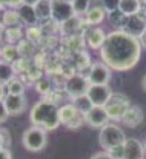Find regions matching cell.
I'll list each match as a JSON object with an SVG mask.
<instances>
[{
  "mask_svg": "<svg viewBox=\"0 0 146 159\" xmlns=\"http://www.w3.org/2000/svg\"><path fill=\"white\" fill-rule=\"evenodd\" d=\"M29 119L32 125L40 127L45 131H52L60 125L58 107L51 101H39L31 108Z\"/></svg>",
  "mask_w": 146,
  "mask_h": 159,
  "instance_id": "7a4b0ae2",
  "label": "cell"
},
{
  "mask_svg": "<svg viewBox=\"0 0 146 159\" xmlns=\"http://www.w3.org/2000/svg\"><path fill=\"white\" fill-rule=\"evenodd\" d=\"M98 2H100V6H103L105 11L108 12L118 9V3H120V0H98Z\"/></svg>",
  "mask_w": 146,
  "mask_h": 159,
  "instance_id": "83f0119b",
  "label": "cell"
},
{
  "mask_svg": "<svg viewBox=\"0 0 146 159\" xmlns=\"http://www.w3.org/2000/svg\"><path fill=\"white\" fill-rule=\"evenodd\" d=\"M58 117H60V124L68 127V128H79L82 127L86 120H85V114L79 113L77 108L72 104H66V105L58 108Z\"/></svg>",
  "mask_w": 146,
  "mask_h": 159,
  "instance_id": "8992f818",
  "label": "cell"
},
{
  "mask_svg": "<svg viewBox=\"0 0 146 159\" xmlns=\"http://www.w3.org/2000/svg\"><path fill=\"white\" fill-rule=\"evenodd\" d=\"M125 31L134 37H140L143 36L146 31V22L137 14V16H129L126 19V23H125Z\"/></svg>",
  "mask_w": 146,
  "mask_h": 159,
  "instance_id": "9a60e30c",
  "label": "cell"
},
{
  "mask_svg": "<svg viewBox=\"0 0 146 159\" xmlns=\"http://www.w3.org/2000/svg\"><path fill=\"white\" fill-rule=\"evenodd\" d=\"M48 90H49V85H46V82H40L37 85V91H40V93H46Z\"/></svg>",
  "mask_w": 146,
  "mask_h": 159,
  "instance_id": "836d02e7",
  "label": "cell"
},
{
  "mask_svg": "<svg viewBox=\"0 0 146 159\" xmlns=\"http://www.w3.org/2000/svg\"><path fill=\"white\" fill-rule=\"evenodd\" d=\"M65 2H69V3H72V0H65Z\"/></svg>",
  "mask_w": 146,
  "mask_h": 159,
  "instance_id": "f35d334b",
  "label": "cell"
},
{
  "mask_svg": "<svg viewBox=\"0 0 146 159\" xmlns=\"http://www.w3.org/2000/svg\"><path fill=\"white\" fill-rule=\"evenodd\" d=\"M108 153L112 156V159H123V145H118L115 148H111Z\"/></svg>",
  "mask_w": 146,
  "mask_h": 159,
  "instance_id": "f1b7e54d",
  "label": "cell"
},
{
  "mask_svg": "<svg viewBox=\"0 0 146 159\" xmlns=\"http://www.w3.org/2000/svg\"><path fill=\"white\" fill-rule=\"evenodd\" d=\"M2 23H3L5 26H8V28H15V26H19V25L22 23V20H20L19 12L14 11V9H11V11H5Z\"/></svg>",
  "mask_w": 146,
  "mask_h": 159,
  "instance_id": "603a6c76",
  "label": "cell"
},
{
  "mask_svg": "<svg viewBox=\"0 0 146 159\" xmlns=\"http://www.w3.org/2000/svg\"><path fill=\"white\" fill-rule=\"evenodd\" d=\"M75 17L72 3L65 2V0H51V19L58 22V23H65L71 19Z\"/></svg>",
  "mask_w": 146,
  "mask_h": 159,
  "instance_id": "52a82bcc",
  "label": "cell"
},
{
  "mask_svg": "<svg viewBox=\"0 0 146 159\" xmlns=\"http://www.w3.org/2000/svg\"><path fill=\"white\" fill-rule=\"evenodd\" d=\"M140 5H142V0H120L118 11L122 14H125L126 17L137 16L140 11Z\"/></svg>",
  "mask_w": 146,
  "mask_h": 159,
  "instance_id": "e0dca14e",
  "label": "cell"
},
{
  "mask_svg": "<svg viewBox=\"0 0 146 159\" xmlns=\"http://www.w3.org/2000/svg\"><path fill=\"white\" fill-rule=\"evenodd\" d=\"M17 56H19L17 48H15L14 45H11V43H8L6 47L2 48V59H3L5 62H8V63L14 62V60L17 59Z\"/></svg>",
  "mask_w": 146,
  "mask_h": 159,
  "instance_id": "d4e9b609",
  "label": "cell"
},
{
  "mask_svg": "<svg viewBox=\"0 0 146 159\" xmlns=\"http://www.w3.org/2000/svg\"><path fill=\"white\" fill-rule=\"evenodd\" d=\"M72 8L75 14H86L91 8V0H72Z\"/></svg>",
  "mask_w": 146,
  "mask_h": 159,
  "instance_id": "484cf974",
  "label": "cell"
},
{
  "mask_svg": "<svg viewBox=\"0 0 146 159\" xmlns=\"http://www.w3.org/2000/svg\"><path fill=\"white\" fill-rule=\"evenodd\" d=\"M9 116L22 114L26 110V98L23 94H8L3 101Z\"/></svg>",
  "mask_w": 146,
  "mask_h": 159,
  "instance_id": "7c38bea8",
  "label": "cell"
},
{
  "mask_svg": "<svg viewBox=\"0 0 146 159\" xmlns=\"http://www.w3.org/2000/svg\"><path fill=\"white\" fill-rule=\"evenodd\" d=\"M143 117H145V114H143L142 107L131 105L126 110V113L123 114L122 122H123L126 127H129V128H135V127H139V125L143 122Z\"/></svg>",
  "mask_w": 146,
  "mask_h": 159,
  "instance_id": "5bb4252c",
  "label": "cell"
},
{
  "mask_svg": "<svg viewBox=\"0 0 146 159\" xmlns=\"http://www.w3.org/2000/svg\"><path fill=\"white\" fill-rule=\"evenodd\" d=\"M8 96V91H6V85L5 84H0V101H5V98Z\"/></svg>",
  "mask_w": 146,
  "mask_h": 159,
  "instance_id": "d6a6232c",
  "label": "cell"
},
{
  "mask_svg": "<svg viewBox=\"0 0 146 159\" xmlns=\"http://www.w3.org/2000/svg\"><path fill=\"white\" fill-rule=\"evenodd\" d=\"M123 159H145L143 144L134 138L126 139L123 144Z\"/></svg>",
  "mask_w": 146,
  "mask_h": 159,
  "instance_id": "4fadbf2b",
  "label": "cell"
},
{
  "mask_svg": "<svg viewBox=\"0 0 146 159\" xmlns=\"http://www.w3.org/2000/svg\"><path fill=\"white\" fill-rule=\"evenodd\" d=\"M8 111H6V107H5V104H3V101H0V124L2 122H5L6 119H8Z\"/></svg>",
  "mask_w": 146,
  "mask_h": 159,
  "instance_id": "f546056e",
  "label": "cell"
},
{
  "mask_svg": "<svg viewBox=\"0 0 146 159\" xmlns=\"http://www.w3.org/2000/svg\"><path fill=\"white\" fill-rule=\"evenodd\" d=\"M39 2H40V0H20V3H23V5H29V6H36Z\"/></svg>",
  "mask_w": 146,
  "mask_h": 159,
  "instance_id": "e575fe53",
  "label": "cell"
},
{
  "mask_svg": "<svg viewBox=\"0 0 146 159\" xmlns=\"http://www.w3.org/2000/svg\"><path fill=\"white\" fill-rule=\"evenodd\" d=\"M0 59H2V48H0Z\"/></svg>",
  "mask_w": 146,
  "mask_h": 159,
  "instance_id": "ab89813d",
  "label": "cell"
},
{
  "mask_svg": "<svg viewBox=\"0 0 146 159\" xmlns=\"http://www.w3.org/2000/svg\"><path fill=\"white\" fill-rule=\"evenodd\" d=\"M3 33H5V25H3V23L0 22V37L3 36Z\"/></svg>",
  "mask_w": 146,
  "mask_h": 159,
  "instance_id": "d590c367",
  "label": "cell"
},
{
  "mask_svg": "<svg viewBox=\"0 0 146 159\" xmlns=\"http://www.w3.org/2000/svg\"><path fill=\"white\" fill-rule=\"evenodd\" d=\"M142 2H143V3H145V5H146V0H142Z\"/></svg>",
  "mask_w": 146,
  "mask_h": 159,
  "instance_id": "60d3db41",
  "label": "cell"
},
{
  "mask_svg": "<svg viewBox=\"0 0 146 159\" xmlns=\"http://www.w3.org/2000/svg\"><path fill=\"white\" fill-rule=\"evenodd\" d=\"M88 98L91 99L92 105L96 107H105L109 98L112 96V90L109 85H89L88 90Z\"/></svg>",
  "mask_w": 146,
  "mask_h": 159,
  "instance_id": "30bf717a",
  "label": "cell"
},
{
  "mask_svg": "<svg viewBox=\"0 0 146 159\" xmlns=\"http://www.w3.org/2000/svg\"><path fill=\"white\" fill-rule=\"evenodd\" d=\"M89 85H91V84H89L88 77H85L83 74H72V76L66 80L65 90H66L68 96H69L71 99H74V98H79V96L86 94L88 90H89Z\"/></svg>",
  "mask_w": 146,
  "mask_h": 159,
  "instance_id": "ba28073f",
  "label": "cell"
},
{
  "mask_svg": "<svg viewBox=\"0 0 146 159\" xmlns=\"http://www.w3.org/2000/svg\"><path fill=\"white\" fill-rule=\"evenodd\" d=\"M106 36L108 34H105L103 33V30H100V28H96V30H92L89 34H88V45L92 48V50H100L101 47H103V43H105V40H106Z\"/></svg>",
  "mask_w": 146,
  "mask_h": 159,
  "instance_id": "ac0fdd59",
  "label": "cell"
},
{
  "mask_svg": "<svg viewBox=\"0 0 146 159\" xmlns=\"http://www.w3.org/2000/svg\"><path fill=\"white\" fill-rule=\"evenodd\" d=\"M20 28L19 26H15V28H8L6 30V40H8V43H11L12 45V42H15L17 39H20Z\"/></svg>",
  "mask_w": 146,
  "mask_h": 159,
  "instance_id": "4316f807",
  "label": "cell"
},
{
  "mask_svg": "<svg viewBox=\"0 0 146 159\" xmlns=\"http://www.w3.org/2000/svg\"><path fill=\"white\" fill-rule=\"evenodd\" d=\"M105 12L106 11H105L103 6H92V8H89L88 12H86L88 25H98V23H101L103 19H105Z\"/></svg>",
  "mask_w": 146,
  "mask_h": 159,
  "instance_id": "d6986e66",
  "label": "cell"
},
{
  "mask_svg": "<svg viewBox=\"0 0 146 159\" xmlns=\"http://www.w3.org/2000/svg\"><path fill=\"white\" fill-rule=\"evenodd\" d=\"M36 16L39 20H46L51 19V0H40L36 6Z\"/></svg>",
  "mask_w": 146,
  "mask_h": 159,
  "instance_id": "7402d4cb",
  "label": "cell"
},
{
  "mask_svg": "<svg viewBox=\"0 0 146 159\" xmlns=\"http://www.w3.org/2000/svg\"><path fill=\"white\" fill-rule=\"evenodd\" d=\"M22 144L29 152H42L48 144V131L40 127H29L22 136Z\"/></svg>",
  "mask_w": 146,
  "mask_h": 159,
  "instance_id": "277c9868",
  "label": "cell"
},
{
  "mask_svg": "<svg viewBox=\"0 0 146 159\" xmlns=\"http://www.w3.org/2000/svg\"><path fill=\"white\" fill-rule=\"evenodd\" d=\"M17 12H19V16H20L22 23H25V25H34V23L39 20L37 16H36L34 6H29V5H23V3H22V5L19 6Z\"/></svg>",
  "mask_w": 146,
  "mask_h": 159,
  "instance_id": "2e32d148",
  "label": "cell"
},
{
  "mask_svg": "<svg viewBox=\"0 0 146 159\" xmlns=\"http://www.w3.org/2000/svg\"><path fill=\"white\" fill-rule=\"evenodd\" d=\"M6 91H8V94H25V85L22 80L14 77L12 80H9L6 84Z\"/></svg>",
  "mask_w": 146,
  "mask_h": 159,
  "instance_id": "cb8c5ba5",
  "label": "cell"
},
{
  "mask_svg": "<svg viewBox=\"0 0 146 159\" xmlns=\"http://www.w3.org/2000/svg\"><path fill=\"white\" fill-rule=\"evenodd\" d=\"M71 104L75 107L77 111L82 113V114H86V113L94 107L92 105V102H91V99L88 98V94H83V96H79V98H74Z\"/></svg>",
  "mask_w": 146,
  "mask_h": 159,
  "instance_id": "44dd1931",
  "label": "cell"
},
{
  "mask_svg": "<svg viewBox=\"0 0 146 159\" xmlns=\"http://www.w3.org/2000/svg\"><path fill=\"white\" fill-rule=\"evenodd\" d=\"M85 120L89 127L92 128H103L106 124H109V116L105 110V107H92L86 114H85Z\"/></svg>",
  "mask_w": 146,
  "mask_h": 159,
  "instance_id": "8fae6325",
  "label": "cell"
},
{
  "mask_svg": "<svg viewBox=\"0 0 146 159\" xmlns=\"http://www.w3.org/2000/svg\"><path fill=\"white\" fill-rule=\"evenodd\" d=\"M14 74H15V70L11 63L5 62V60H0V84H8L9 80L14 79Z\"/></svg>",
  "mask_w": 146,
  "mask_h": 159,
  "instance_id": "ffe728a7",
  "label": "cell"
},
{
  "mask_svg": "<svg viewBox=\"0 0 146 159\" xmlns=\"http://www.w3.org/2000/svg\"><path fill=\"white\" fill-rule=\"evenodd\" d=\"M142 54V47L137 37L128 34L125 30L112 31L106 36L100 56L103 63H106L114 71H128L137 65Z\"/></svg>",
  "mask_w": 146,
  "mask_h": 159,
  "instance_id": "6da1fadb",
  "label": "cell"
},
{
  "mask_svg": "<svg viewBox=\"0 0 146 159\" xmlns=\"http://www.w3.org/2000/svg\"><path fill=\"white\" fill-rule=\"evenodd\" d=\"M91 159H112V156L108 153V152H98V153H94L92 156H91Z\"/></svg>",
  "mask_w": 146,
  "mask_h": 159,
  "instance_id": "4dcf8cb0",
  "label": "cell"
},
{
  "mask_svg": "<svg viewBox=\"0 0 146 159\" xmlns=\"http://www.w3.org/2000/svg\"><path fill=\"white\" fill-rule=\"evenodd\" d=\"M0 159H12L11 152L6 147H0Z\"/></svg>",
  "mask_w": 146,
  "mask_h": 159,
  "instance_id": "1f68e13d",
  "label": "cell"
},
{
  "mask_svg": "<svg viewBox=\"0 0 146 159\" xmlns=\"http://www.w3.org/2000/svg\"><path fill=\"white\" fill-rule=\"evenodd\" d=\"M126 141L125 131L115 125V124H106L103 128H100L98 133V144L103 147L105 152H109L111 148H115L118 145H123Z\"/></svg>",
  "mask_w": 146,
  "mask_h": 159,
  "instance_id": "3957f363",
  "label": "cell"
},
{
  "mask_svg": "<svg viewBox=\"0 0 146 159\" xmlns=\"http://www.w3.org/2000/svg\"><path fill=\"white\" fill-rule=\"evenodd\" d=\"M86 77L91 85H108L111 80V68L103 62H96L91 65Z\"/></svg>",
  "mask_w": 146,
  "mask_h": 159,
  "instance_id": "9c48e42d",
  "label": "cell"
},
{
  "mask_svg": "<svg viewBox=\"0 0 146 159\" xmlns=\"http://www.w3.org/2000/svg\"><path fill=\"white\" fill-rule=\"evenodd\" d=\"M142 85H143V90L146 91V76L143 77V80H142Z\"/></svg>",
  "mask_w": 146,
  "mask_h": 159,
  "instance_id": "8d00e7d4",
  "label": "cell"
},
{
  "mask_svg": "<svg viewBox=\"0 0 146 159\" xmlns=\"http://www.w3.org/2000/svg\"><path fill=\"white\" fill-rule=\"evenodd\" d=\"M142 144H143V150H145V155H146V139L142 142Z\"/></svg>",
  "mask_w": 146,
  "mask_h": 159,
  "instance_id": "74e56055",
  "label": "cell"
},
{
  "mask_svg": "<svg viewBox=\"0 0 146 159\" xmlns=\"http://www.w3.org/2000/svg\"><path fill=\"white\" fill-rule=\"evenodd\" d=\"M129 107H131V102L126 94L112 93V96L109 98V101L105 105V110L109 116V120H122L123 114L126 113V110Z\"/></svg>",
  "mask_w": 146,
  "mask_h": 159,
  "instance_id": "5b68a950",
  "label": "cell"
}]
</instances>
